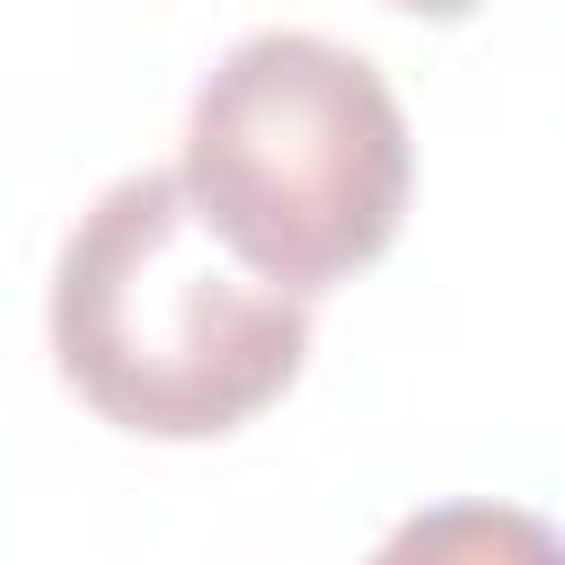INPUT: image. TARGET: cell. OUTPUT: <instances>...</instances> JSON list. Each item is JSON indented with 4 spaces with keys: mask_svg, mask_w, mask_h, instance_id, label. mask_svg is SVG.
<instances>
[{
    "mask_svg": "<svg viewBox=\"0 0 565 565\" xmlns=\"http://www.w3.org/2000/svg\"><path fill=\"white\" fill-rule=\"evenodd\" d=\"M62 380L141 441H221L309 362V309L221 247L177 168L115 177L53 265Z\"/></svg>",
    "mask_w": 565,
    "mask_h": 565,
    "instance_id": "cell-1",
    "label": "cell"
},
{
    "mask_svg": "<svg viewBox=\"0 0 565 565\" xmlns=\"http://www.w3.org/2000/svg\"><path fill=\"white\" fill-rule=\"evenodd\" d=\"M177 177L238 265L309 300L388 256L415 141L397 88L353 44L265 26L203 71Z\"/></svg>",
    "mask_w": 565,
    "mask_h": 565,
    "instance_id": "cell-2",
    "label": "cell"
},
{
    "mask_svg": "<svg viewBox=\"0 0 565 565\" xmlns=\"http://www.w3.org/2000/svg\"><path fill=\"white\" fill-rule=\"evenodd\" d=\"M362 565H565V530L521 503H424Z\"/></svg>",
    "mask_w": 565,
    "mask_h": 565,
    "instance_id": "cell-3",
    "label": "cell"
},
{
    "mask_svg": "<svg viewBox=\"0 0 565 565\" xmlns=\"http://www.w3.org/2000/svg\"><path fill=\"white\" fill-rule=\"evenodd\" d=\"M388 9H406V18H477L486 0H388Z\"/></svg>",
    "mask_w": 565,
    "mask_h": 565,
    "instance_id": "cell-4",
    "label": "cell"
}]
</instances>
